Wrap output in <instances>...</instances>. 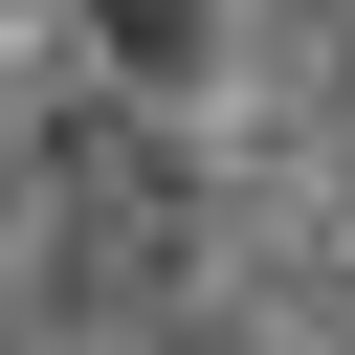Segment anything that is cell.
Instances as JSON below:
<instances>
[{"label":"cell","instance_id":"6da1fadb","mask_svg":"<svg viewBox=\"0 0 355 355\" xmlns=\"http://www.w3.org/2000/svg\"><path fill=\"white\" fill-rule=\"evenodd\" d=\"M111 44H133V67H178V44H200V0H111Z\"/></svg>","mask_w":355,"mask_h":355}]
</instances>
